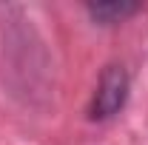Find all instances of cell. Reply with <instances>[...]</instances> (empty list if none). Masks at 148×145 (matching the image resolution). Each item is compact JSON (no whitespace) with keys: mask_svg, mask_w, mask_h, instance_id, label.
<instances>
[{"mask_svg":"<svg viewBox=\"0 0 148 145\" xmlns=\"http://www.w3.org/2000/svg\"><path fill=\"white\" fill-rule=\"evenodd\" d=\"M86 9H88V14H91L94 20H100L103 26H111V23L128 20L131 14H137L143 6H140V3H125V0H106V3H88Z\"/></svg>","mask_w":148,"mask_h":145,"instance_id":"2","label":"cell"},{"mask_svg":"<svg viewBox=\"0 0 148 145\" xmlns=\"http://www.w3.org/2000/svg\"><path fill=\"white\" fill-rule=\"evenodd\" d=\"M128 100V71L123 66H108L100 74V83L91 100V120H111L117 111H123Z\"/></svg>","mask_w":148,"mask_h":145,"instance_id":"1","label":"cell"}]
</instances>
